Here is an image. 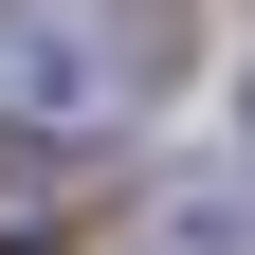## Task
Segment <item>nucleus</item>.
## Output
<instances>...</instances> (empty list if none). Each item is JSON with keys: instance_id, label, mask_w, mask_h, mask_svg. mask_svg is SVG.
I'll return each mask as SVG.
<instances>
[{"instance_id": "f03ea898", "label": "nucleus", "mask_w": 255, "mask_h": 255, "mask_svg": "<svg viewBox=\"0 0 255 255\" xmlns=\"http://www.w3.org/2000/svg\"><path fill=\"white\" fill-rule=\"evenodd\" d=\"M91 201H110L91 128H0V255H55V237H91Z\"/></svg>"}, {"instance_id": "f257e3e1", "label": "nucleus", "mask_w": 255, "mask_h": 255, "mask_svg": "<svg viewBox=\"0 0 255 255\" xmlns=\"http://www.w3.org/2000/svg\"><path fill=\"white\" fill-rule=\"evenodd\" d=\"M146 91V37L110 0H18L0 18V128H110Z\"/></svg>"}, {"instance_id": "7ed1b4c3", "label": "nucleus", "mask_w": 255, "mask_h": 255, "mask_svg": "<svg viewBox=\"0 0 255 255\" xmlns=\"http://www.w3.org/2000/svg\"><path fill=\"white\" fill-rule=\"evenodd\" d=\"M164 237H182V255H255V201H219V182H182V201H164Z\"/></svg>"}]
</instances>
